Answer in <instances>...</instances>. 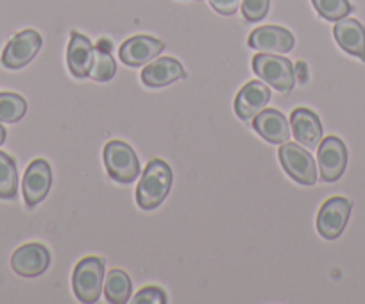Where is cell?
I'll list each match as a JSON object with an SVG mask.
<instances>
[{
    "label": "cell",
    "instance_id": "1",
    "mask_svg": "<svg viewBox=\"0 0 365 304\" xmlns=\"http://www.w3.org/2000/svg\"><path fill=\"white\" fill-rule=\"evenodd\" d=\"M172 187V170L163 159H153L145 167L136 188V202L142 209H154L167 199Z\"/></svg>",
    "mask_w": 365,
    "mask_h": 304
},
{
    "label": "cell",
    "instance_id": "2",
    "mask_svg": "<svg viewBox=\"0 0 365 304\" xmlns=\"http://www.w3.org/2000/svg\"><path fill=\"white\" fill-rule=\"evenodd\" d=\"M252 70L265 85L278 92L289 93L296 86V70L287 58L279 54H262L252 59Z\"/></svg>",
    "mask_w": 365,
    "mask_h": 304
},
{
    "label": "cell",
    "instance_id": "3",
    "mask_svg": "<svg viewBox=\"0 0 365 304\" xmlns=\"http://www.w3.org/2000/svg\"><path fill=\"white\" fill-rule=\"evenodd\" d=\"M104 261L101 258L88 256L73 268L72 288L81 303H96L103 293Z\"/></svg>",
    "mask_w": 365,
    "mask_h": 304
},
{
    "label": "cell",
    "instance_id": "4",
    "mask_svg": "<svg viewBox=\"0 0 365 304\" xmlns=\"http://www.w3.org/2000/svg\"><path fill=\"white\" fill-rule=\"evenodd\" d=\"M104 165L108 174L118 183H133L140 174V162L135 150L124 142L106 143L104 147Z\"/></svg>",
    "mask_w": 365,
    "mask_h": 304
},
{
    "label": "cell",
    "instance_id": "5",
    "mask_svg": "<svg viewBox=\"0 0 365 304\" xmlns=\"http://www.w3.org/2000/svg\"><path fill=\"white\" fill-rule=\"evenodd\" d=\"M278 156L285 172L294 181H297L299 184H307V187L315 184V181H317V165H315V159L312 158L308 150L301 149L297 143L285 142L279 147Z\"/></svg>",
    "mask_w": 365,
    "mask_h": 304
},
{
    "label": "cell",
    "instance_id": "6",
    "mask_svg": "<svg viewBox=\"0 0 365 304\" xmlns=\"http://www.w3.org/2000/svg\"><path fill=\"white\" fill-rule=\"evenodd\" d=\"M317 163L322 181L326 183L339 181L347 165V149L342 140L336 136L322 138V142L319 143Z\"/></svg>",
    "mask_w": 365,
    "mask_h": 304
},
{
    "label": "cell",
    "instance_id": "7",
    "mask_svg": "<svg viewBox=\"0 0 365 304\" xmlns=\"http://www.w3.org/2000/svg\"><path fill=\"white\" fill-rule=\"evenodd\" d=\"M351 215V202L344 197H331L321 206L317 215V231L322 239L335 240L342 235Z\"/></svg>",
    "mask_w": 365,
    "mask_h": 304
},
{
    "label": "cell",
    "instance_id": "8",
    "mask_svg": "<svg viewBox=\"0 0 365 304\" xmlns=\"http://www.w3.org/2000/svg\"><path fill=\"white\" fill-rule=\"evenodd\" d=\"M41 36L33 29L15 34L2 52V65L9 70H19L34 59L40 52Z\"/></svg>",
    "mask_w": 365,
    "mask_h": 304
},
{
    "label": "cell",
    "instance_id": "9",
    "mask_svg": "<svg viewBox=\"0 0 365 304\" xmlns=\"http://www.w3.org/2000/svg\"><path fill=\"white\" fill-rule=\"evenodd\" d=\"M52 187V170L45 159H34L26 170L22 181L24 201L27 208H34L48 195Z\"/></svg>",
    "mask_w": 365,
    "mask_h": 304
},
{
    "label": "cell",
    "instance_id": "10",
    "mask_svg": "<svg viewBox=\"0 0 365 304\" xmlns=\"http://www.w3.org/2000/svg\"><path fill=\"white\" fill-rule=\"evenodd\" d=\"M292 33L278 26H263L249 34V47L262 54H287L294 48Z\"/></svg>",
    "mask_w": 365,
    "mask_h": 304
},
{
    "label": "cell",
    "instance_id": "11",
    "mask_svg": "<svg viewBox=\"0 0 365 304\" xmlns=\"http://www.w3.org/2000/svg\"><path fill=\"white\" fill-rule=\"evenodd\" d=\"M51 265V253L41 243H26L11 256V267L22 278H36Z\"/></svg>",
    "mask_w": 365,
    "mask_h": 304
},
{
    "label": "cell",
    "instance_id": "12",
    "mask_svg": "<svg viewBox=\"0 0 365 304\" xmlns=\"http://www.w3.org/2000/svg\"><path fill=\"white\" fill-rule=\"evenodd\" d=\"M270 90L265 83L251 81L238 92L235 99V113L240 120H252L259 111L267 108L270 100Z\"/></svg>",
    "mask_w": 365,
    "mask_h": 304
},
{
    "label": "cell",
    "instance_id": "13",
    "mask_svg": "<svg viewBox=\"0 0 365 304\" xmlns=\"http://www.w3.org/2000/svg\"><path fill=\"white\" fill-rule=\"evenodd\" d=\"M165 43L153 36H133L125 40L120 47V59L128 66H143L153 61L160 52H163Z\"/></svg>",
    "mask_w": 365,
    "mask_h": 304
},
{
    "label": "cell",
    "instance_id": "14",
    "mask_svg": "<svg viewBox=\"0 0 365 304\" xmlns=\"http://www.w3.org/2000/svg\"><path fill=\"white\" fill-rule=\"evenodd\" d=\"M294 138L307 149H315L322 142V125L317 115L307 108H297L290 117Z\"/></svg>",
    "mask_w": 365,
    "mask_h": 304
},
{
    "label": "cell",
    "instance_id": "15",
    "mask_svg": "<svg viewBox=\"0 0 365 304\" xmlns=\"http://www.w3.org/2000/svg\"><path fill=\"white\" fill-rule=\"evenodd\" d=\"M187 73L182 70V65L174 58H160L142 70V81L149 88H161L172 83L179 81Z\"/></svg>",
    "mask_w": 365,
    "mask_h": 304
},
{
    "label": "cell",
    "instance_id": "16",
    "mask_svg": "<svg viewBox=\"0 0 365 304\" xmlns=\"http://www.w3.org/2000/svg\"><path fill=\"white\" fill-rule=\"evenodd\" d=\"M252 127L269 143H285L290 138V124L278 110H263L252 118Z\"/></svg>",
    "mask_w": 365,
    "mask_h": 304
},
{
    "label": "cell",
    "instance_id": "17",
    "mask_svg": "<svg viewBox=\"0 0 365 304\" xmlns=\"http://www.w3.org/2000/svg\"><path fill=\"white\" fill-rule=\"evenodd\" d=\"M333 34H335L336 43L340 45V48H342L344 52L365 61V27L361 26L358 20H336Z\"/></svg>",
    "mask_w": 365,
    "mask_h": 304
},
{
    "label": "cell",
    "instance_id": "18",
    "mask_svg": "<svg viewBox=\"0 0 365 304\" xmlns=\"http://www.w3.org/2000/svg\"><path fill=\"white\" fill-rule=\"evenodd\" d=\"M93 45L84 34L72 33L68 51H66V63L73 78L84 79L90 75L91 61H93Z\"/></svg>",
    "mask_w": 365,
    "mask_h": 304
},
{
    "label": "cell",
    "instance_id": "19",
    "mask_svg": "<svg viewBox=\"0 0 365 304\" xmlns=\"http://www.w3.org/2000/svg\"><path fill=\"white\" fill-rule=\"evenodd\" d=\"M104 293L113 304H125L131 295V278L120 268H113L104 279Z\"/></svg>",
    "mask_w": 365,
    "mask_h": 304
},
{
    "label": "cell",
    "instance_id": "20",
    "mask_svg": "<svg viewBox=\"0 0 365 304\" xmlns=\"http://www.w3.org/2000/svg\"><path fill=\"white\" fill-rule=\"evenodd\" d=\"M19 192V170L15 159L0 152V199H13Z\"/></svg>",
    "mask_w": 365,
    "mask_h": 304
},
{
    "label": "cell",
    "instance_id": "21",
    "mask_svg": "<svg viewBox=\"0 0 365 304\" xmlns=\"http://www.w3.org/2000/svg\"><path fill=\"white\" fill-rule=\"evenodd\" d=\"M27 111V103L19 93H0V124H15L22 120Z\"/></svg>",
    "mask_w": 365,
    "mask_h": 304
},
{
    "label": "cell",
    "instance_id": "22",
    "mask_svg": "<svg viewBox=\"0 0 365 304\" xmlns=\"http://www.w3.org/2000/svg\"><path fill=\"white\" fill-rule=\"evenodd\" d=\"M115 73H117L115 59L111 58L106 51L96 48V51H93V61H91L90 68V78L93 79V81L106 83L113 78Z\"/></svg>",
    "mask_w": 365,
    "mask_h": 304
},
{
    "label": "cell",
    "instance_id": "23",
    "mask_svg": "<svg viewBox=\"0 0 365 304\" xmlns=\"http://www.w3.org/2000/svg\"><path fill=\"white\" fill-rule=\"evenodd\" d=\"M315 11L322 16V19L329 20V22H336L340 19H346L353 6L349 4V0H312Z\"/></svg>",
    "mask_w": 365,
    "mask_h": 304
},
{
    "label": "cell",
    "instance_id": "24",
    "mask_svg": "<svg viewBox=\"0 0 365 304\" xmlns=\"http://www.w3.org/2000/svg\"><path fill=\"white\" fill-rule=\"evenodd\" d=\"M242 15L247 22H259L267 16L270 8V0H242Z\"/></svg>",
    "mask_w": 365,
    "mask_h": 304
},
{
    "label": "cell",
    "instance_id": "25",
    "mask_svg": "<svg viewBox=\"0 0 365 304\" xmlns=\"http://www.w3.org/2000/svg\"><path fill=\"white\" fill-rule=\"evenodd\" d=\"M136 304H165L167 303V295L161 288L156 286H147V288L140 290L138 295L135 297Z\"/></svg>",
    "mask_w": 365,
    "mask_h": 304
},
{
    "label": "cell",
    "instance_id": "26",
    "mask_svg": "<svg viewBox=\"0 0 365 304\" xmlns=\"http://www.w3.org/2000/svg\"><path fill=\"white\" fill-rule=\"evenodd\" d=\"M208 2L217 13H220L224 16H230L238 11L242 0H208Z\"/></svg>",
    "mask_w": 365,
    "mask_h": 304
},
{
    "label": "cell",
    "instance_id": "27",
    "mask_svg": "<svg viewBox=\"0 0 365 304\" xmlns=\"http://www.w3.org/2000/svg\"><path fill=\"white\" fill-rule=\"evenodd\" d=\"M6 136H8V132H6L4 125H0V145L6 142Z\"/></svg>",
    "mask_w": 365,
    "mask_h": 304
}]
</instances>
